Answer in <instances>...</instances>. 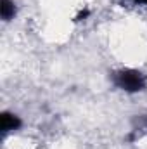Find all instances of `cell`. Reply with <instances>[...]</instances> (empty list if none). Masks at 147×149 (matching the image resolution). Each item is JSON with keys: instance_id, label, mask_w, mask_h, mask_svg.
<instances>
[{"instance_id": "6da1fadb", "label": "cell", "mask_w": 147, "mask_h": 149, "mask_svg": "<svg viewBox=\"0 0 147 149\" xmlns=\"http://www.w3.org/2000/svg\"><path fill=\"white\" fill-rule=\"evenodd\" d=\"M111 83L125 94H140L147 90V74L137 68H119L109 73Z\"/></svg>"}, {"instance_id": "7a4b0ae2", "label": "cell", "mask_w": 147, "mask_h": 149, "mask_svg": "<svg viewBox=\"0 0 147 149\" xmlns=\"http://www.w3.org/2000/svg\"><path fill=\"white\" fill-rule=\"evenodd\" d=\"M23 127V120L19 114L12 111H2L0 113V130H2V135H9L12 132H17L19 128Z\"/></svg>"}, {"instance_id": "3957f363", "label": "cell", "mask_w": 147, "mask_h": 149, "mask_svg": "<svg viewBox=\"0 0 147 149\" xmlns=\"http://www.w3.org/2000/svg\"><path fill=\"white\" fill-rule=\"evenodd\" d=\"M146 134H147V114H140V116H137L133 120V127H132L126 141L128 142H135L137 139L144 137Z\"/></svg>"}, {"instance_id": "277c9868", "label": "cell", "mask_w": 147, "mask_h": 149, "mask_svg": "<svg viewBox=\"0 0 147 149\" xmlns=\"http://www.w3.org/2000/svg\"><path fill=\"white\" fill-rule=\"evenodd\" d=\"M17 16V5L14 0H0V17L3 23H10Z\"/></svg>"}, {"instance_id": "5b68a950", "label": "cell", "mask_w": 147, "mask_h": 149, "mask_svg": "<svg viewBox=\"0 0 147 149\" xmlns=\"http://www.w3.org/2000/svg\"><path fill=\"white\" fill-rule=\"evenodd\" d=\"M88 14H90V12H88L87 9H85V10H80V14L74 17V21H83L85 17H88Z\"/></svg>"}, {"instance_id": "8992f818", "label": "cell", "mask_w": 147, "mask_h": 149, "mask_svg": "<svg viewBox=\"0 0 147 149\" xmlns=\"http://www.w3.org/2000/svg\"><path fill=\"white\" fill-rule=\"evenodd\" d=\"M133 3H137V5H144V7H147V0H132Z\"/></svg>"}]
</instances>
